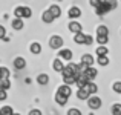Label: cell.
Listing matches in <instances>:
<instances>
[{"instance_id":"obj_33","label":"cell","mask_w":121,"mask_h":115,"mask_svg":"<svg viewBox=\"0 0 121 115\" xmlns=\"http://www.w3.org/2000/svg\"><path fill=\"white\" fill-rule=\"evenodd\" d=\"M9 69L8 68H0V78H9Z\"/></svg>"},{"instance_id":"obj_14","label":"cell","mask_w":121,"mask_h":115,"mask_svg":"<svg viewBox=\"0 0 121 115\" xmlns=\"http://www.w3.org/2000/svg\"><path fill=\"white\" fill-rule=\"evenodd\" d=\"M84 88H86V91H87L91 95H95L98 92V86H97V83H94V81H89Z\"/></svg>"},{"instance_id":"obj_10","label":"cell","mask_w":121,"mask_h":115,"mask_svg":"<svg viewBox=\"0 0 121 115\" xmlns=\"http://www.w3.org/2000/svg\"><path fill=\"white\" fill-rule=\"evenodd\" d=\"M11 26H12V29H15V31H22V29L25 28L23 18H17V17H15L14 20L11 22Z\"/></svg>"},{"instance_id":"obj_11","label":"cell","mask_w":121,"mask_h":115,"mask_svg":"<svg viewBox=\"0 0 121 115\" xmlns=\"http://www.w3.org/2000/svg\"><path fill=\"white\" fill-rule=\"evenodd\" d=\"M109 11H110V9L107 8V5H106L104 2H101L100 5L95 8V14H97V15H104V14H107Z\"/></svg>"},{"instance_id":"obj_18","label":"cell","mask_w":121,"mask_h":115,"mask_svg":"<svg viewBox=\"0 0 121 115\" xmlns=\"http://www.w3.org/2000/svg\"><path fill=\"white\" fill-rule=\"evenodd\" d=\"M89 97H91V94L86 91V88H80L77 91V98L78 100H87Z\"/></svg>"},{"instance_id":"obj_30","label":"cell","mask_w":121,"mask_h":115,"mask_svg":"<svg viewBox=\"0 0 121 115\" xmlns=\"http://www.w3.org/2000/svg\"><path fill=\"white\" fill-rule=\"evenodd\" d=\"M14 15H15L17 18H23V6H15Z\"/></svg>"},{"instance_id":"obj_23","label":"cell","mask_w":121,"mask_h":115,"mask_svg":"<svg viewBox=\"0 0 121 115\" xmlns=\"http://www.w3.org/2000/svg\"><path fill=\"white\" fill-rule=\"evenodd\" d=\"M0 89H3V91L11 89V81H9V78H0Z\"/></svg>"},{"instance_id":"obj_16","label":"cell","mask_w":121,"mask_h":115,"mask_svg":"<svg viewBox=\"0 0 121 115\" xmlns=\"http://www.w3.org/2000/svg\"><path fill=\"white\" fill-rule=\"evenodd\" d=\"M35 81L39 83L40 86H46L48 83H49V75H48V74H39Z\"/></svg>"},{"instance_id":"obj_7","label":"cell","mask_w":121,"mask_h":115,"mask_svg":"<svg viewBox=\"0 0 121 115\" xmlns=\"http://www.w3.org/2000/svg\"><path fill=\"white\" fill-rule=\"evenodd\" d=\"M68 28H69V31H71V32H74V34L81 32V29H83L81 23H78L77 20H71V22H69V25H68Z\"/></svg>"},{"instance_id":"obj_26","label":"cell","mask_w":121,"mask_h":115,"mask_svg":"<svg viewBox=\"0 0 121 115\" xmlns=\"http://www.w3.org/2000/svg\"><path fill=\"white\" fill-rule=\"evenodd\" d=\"M97 43L101 46H106L109 43V35H97Z\"/></svg>"},{"instance_id":"obj_1","label":"cell","mask_w":121,"mask_h":115,"mask_svg":"<svg viewBox=\"0 0 121 115\" xmlns=\"http://www.w3.org/2000/svg\"><path fill=\"white\" fill-rule=\"evenodd\" d=\"M87 106H89V109H92V111H98L103 106V101H101V98L97 97V95H91V97L87 98Z\"/></svg>"},{"instance_id":"obj_17","label":"cell","mask_w":121,"mask_h":115,"mask_svg":"<svg viewBox=\"0 0 121 115\" xmlns=\"http://www.w3.org/2000/svg\"><path fill=\"white\" fill-rule=\"evenodd\" d=\"M29 51H31V54H34V55H39V54L41 52V44L39 43V41H34V43H31Z\"/></svg>"},{"instance_id":"obj_41","label":"cell","mask_w":121,"mask_h":115,"mask_svg":"<svg viewBox=\"0 0 121 115\" xmlns=\"http://www.w3.org/2000/svg\"><path fill=\"white\" fill-rule=\"evenodd\" d=\"M12 115H22V114H17V112H14V114H12Z\"/></svg>"},{"instance_id":"obj_13","label":"cell","mask_w":121,"mask_h":115,"mask_svg":"<svg viewBox=\"0 0 121 115\" xmlns=\"http://www.w3.org/2000/svg\"><path fill=\"white\" fill-rule=\"evenodd\" d=\"M63 68H65V65H63V60H60L58 57H57V58L52 62V69H54L55 72H61Z\"/></svg>"},{"instance_id":"obj_37","label":"cell","mask_w":121,"mask_h":115,"mask_svg":"<svg viewBox=\"0 0 121 115\" xmlns=\"http://www.w3.org/2000/svg\"><path fill=\"white\" fill-rule=\"evenodd\" d=\"M6 98H8V92L3 91V89H0V101H5Z\"/></svg>"},{"instance_id":"obj_24","label":"cell","mask_w":121,"mask_h":115,"mask_svg":"<svg viewBox=\"0 0 121 115\" xmlns=\"http://www.w3.org/2000/svg\"><path fill=\"white\" fill-rule=\"evenodd\" d=\"M12 114H14L12 106H2L0 107V115H12Z\"/></svg>"},{"instance_id":"obj_32","label":"cell","mask_w":121,"mask_h":115,"mask_svg":"<svg viewBox=\"0 0 121 115\" xmlns=\"http://www.w3.org/2000/svg\"><path fill=\"white\" fill-rule=\"evenodd\" d=\"M32 15V9L29 6H23V18H29Z\"/></svg>"},{"instance_id":"obj_8","label":"cell","mask_w":121,"mask_h":115,"mask_svg":"<svg viewBox=\"0 0 121 115\" xmlns=\"http://www.w3.org/2000/svg\"><path fill=\"white\" fill-rule=\"evenodd\" d=\"M68 15H69V18H71V20H75V18H78L81 15V9L78 8V6H72V8H69Z\"/></svg>"},{"instance_id":"obj_19","label":"cell","mask_w":121,"mask_h":115,"mask_svg":"<svg viewBox=\"0 0 121 115\" xmlns=\"http://www.w3.org/2000/svg\"><path fill=\"white\" fill-rule=\"evenodd\" d=\"M54 100H55V103L58 104V106H66V103H68V98L63 97V95H60V94H55Z\"/></svg>"},{"instance_id":"obj_22","label":"cell","mask_w":121,"mask_h":115,"mask_svg":"<svg viewBox=\"0 0 121 115\" xmlns=\"http://www.w3.org/2000/svg\"><path fill=\"white\" fill-rule=\"evenodd\" d=\"M97 35H109V28L104 26V25L97 26Z\"/></svg>"},{"instance_id":"obj_20","label":"cell","mask_w":121,"mask_h":115,"mask_svg":"<svg viewBox=\"0 0 121 115\" xmlns=\"http://www.w3.org/2000/svg\"><path fill=\"white\" fill-rule=\"evenodd\" d=\"M95 54H97V57H103V55H109V49H107V46H98L97 51H95Z\"/></svg>"},{"instance_id":"obj_39","label":"cell","mask_w":121,"mask_h":115,"mask_svg":"<svg viewBox=\"0 0 121 115\" xmlns=\"http://www.w3.org/2000/svg\"><path fill=\"white\" fill-rule=\"evenodd\" d=\"M101 2H103V0H89V5H91L92 8H97V6L100 5Z\"/></svg>"},{"instance_id":"obj_12","label":"cell","mask_w":121,"mask_h":115,"mask_svg":"<svg viewBox=\"0 0 121 115\" xmlns=\"http://www.w3.org/2000/svg\"><path fill=\"white\" fill-rule=\"evenodd\" d=\"M48 11L52 14L54 18H57V17H60V15H61V8H60L58 5H51L49 8H48Z\"/></svg>"},{"instance_id":"obj_5","label":"cell","mask_w":121,"mask_h":115,"mask_svg":"<svg viewBox=\"0 0 121 115\" xmlns=\"http://www.w3.org/2000/svg\"><path fill=\"white\" fill-rule=\"evenodd\" d=\"M12 65H14V69H17V71H22V69L26 68V60H25L23 57H15L14 62H12Z\"/></svg>"},{"instance_id":"obj_34","label":"cell","mask_w":121,"mask_h":115,"mask_svg":"<svg viewBox=\"0 0 121 115\" xmlns=\"http://www.w3.org/2000/svg\"><path fill=\"white\" fill-rule=\"evenodd\" d=\"M112 89H113L115 94H121V81H115L112 84Z\"/></svg>"},{"instance_id":"obj_38","label":"cell","mask_w":121,"mask_h":115,"mask_svg":"<svg viewBox=\"0 0 121 115\" xmlns=\"http://www.w3.org/2000/svg\"><path fill=\"white\" fill-rule=\"evenodd\" d=\"M5 37H6V29L3 25H0V40H3Z\"/></svg>"},{"instance_id":"obj_40","label":"cell","mask_w":121,"mask_h":115,"mask_svg":"<svg viewBox=\"0 0 121 115\" xmlns=\"http://www.w3.org/2000/svg\"><path fill=\"white\" fill-rule=\"evenodd\" d=\"M28 115H43V114H41V111H40V109H31Z\"/></svg>"},{"instance_id":"obj_25","label":"cell","mask_w":121,"mask_h":115,"mask_svg":"<svg viewBox=\"0 0 121 115\" xmlns=\"http://www.w3.org/2000/svg\"><path fill=\"white\" fill-rule=\"evenodd\" d=\"M84 32H78V34H74V41L77 44H83L84 43Z\"/></svg>"},{"instance_id":"obj_31","label":"cell","mask_w":121,"mask_h":115,"mask_svg":"<svg viewBox=\"0 0 121 115\" xmlns=\"http://www.w3.org/2000/svg\"><path fill=\"white\" fill-rule=\"evenodd\" d=\"M104 3L107 5V8H109L110 11H112V9H115L117 5H118V2H117V0H104Z\"/></svg>"},{"instance_id":"obj_42","label":"cell","mask_w":121,"mask_h":115,"mask_svg":"<svg viewBox=\"0 0 121 115\" xmlns=\"http://www.w3.org/2000/svg\"><path fill=\"white\" fill-rule=\"evenodd\" d=\"M58 2H61V0H58Z\"/></svg>"},{"instance_id":"obj_6","label":"cell","mask_w":121,"mask_h":115,"mask_svg":"<svg viewBox=\"0 0 121 115\" xmlns=\"http://www.w3.org/2000/svg\"><path fill=\"white\" fill-rule=\"evenodd\" d=\"M87 83H89V80H87V77L83 74V72L77 74V78H75V84L78 86V89H80V88H84Z\"/></svg>"},{"instance_id":"obj_28","label":"cell","mask_w":121,"mask_h":115,"mask_svg":"<svg viewBox=\"0 0 121 115\" xmlns=\"http://www.w3.org/2000/svg\"><path fill=\"white\" fill-rule=\"evenodd\" d=\"M110 112H112V115H121V103L112 104V107H110Z\"/></svg>"},{"instance_id":"obj_3","label":"cell","mask_w":121,"mask_h":115,"mask_svg":"<svg viewBox=\"0 0 121 115\" xmlns=\"http://www.w3.org/2000/svg\"><path fill=\"white\" fill-rule=\"evenodd\" d=\"M58 57L60 60H66V62H72V58H74V54H72L71 49H66V48H61V49H58Z\"/></svg>"},{"instance_id":"obj_36","label":"cell","mask_w":121,"mask_h":115,"mask_svg":"<svg viewBox=\"0 0 121 115\" xmlns=\"http://www.w3.org/2000/svg\"><path fill=\"white\" fill-rule=\"evenodd\" d=\"M68 115H83L80 109H77V107H72V109L68 111Z\"/></svg>"},{"instance_id":"obj_21","label":"cell","mask_w":121,"mask_h":115,"mask_svg":"<svg viewBox=\"0 0 121 115\" xmlns=\"http://www.w3.org/2000/svg\"><path fill=\"white\" fill-rule=\"evenodd\" d=\"M41 20H43L44 23H52V22L55 20V18L52 17V14H51L49 11H44L43 14H41Z\"/></svg>"},{"instance_id":"obj_29","label":"cell","mask_w":121,"mask_h":115,"mask_svg":"<svg viewBox=\"0 0 121 115\" xmlns=\"http://www.w3.org/2000/svg\"><path fill=\"white\" fill-rule=\"evenodd\" d=\"M97 63H98L100 66H107V65H109V57H107V55L97 57Z\"/></svg>"},{"instance_id":"obj_27","label":"cell","mask_w":121,"mask_h":115,"mask_svg":"<svg viewBox=\"0 0 121 115\" xmlns=\"http://www.w3.org/2000/svg\"><path fill=\"white\" fill-rule=\"evenodd\" d=\"M75 78L77 75H71V77H63V84H68V86H74L75 84Z\"/></svg>"},{"instance_id":"obj_4","label":"cell","mask_w":121,"mask_h":115,"mask_svg":"<svg viewBox=\"0 0 121 115\" xmlns=\"http://www.w3.org/2000/svg\"><path fill=\"white\" fill-rule=\"evenodd\" d=\"M57 94H60V95H63V97L69 98L72 95V88H71V86H68V84H61V86H58V89H57Z\"/></svg>"},{"instance_id":"obj_15","label":"cell","mask_w":121,"mask_h":115,"mask_svg":"<svg viewBox=\"0 0 121 115\" xmlns=\"http://www.w3.org/2000/svg\"><path fill=\"white\" fill-rule=\"evenodd\" d=\"M94 62H95V58L91 55V54H84V55L81 57V62L80 63H83V65H86V66H92V65H94Z\"/></svg>"},{"instance_id":"obj_35","label":"cell","mask_w":121,"mask_h":115,"mask_svg":"<svg viewBox=\"0 0 121 115\" xmlns=\"http://www.w3.org/2000/svg\"><path fill=\"white\" fill-rule=\"evenodd\" d=\"M92 43H94V37L86 34V35H84V43H83V44H86V46H91Z\"/></svg>"},{"instance_id":"obj_2","label":"cell","mask_w":121,"mask_h":115,"mask_svg":"<svg viewBox=\"0 0 121 115\" xmlns=\"http://www.w3.org/2000/svg\"><path fill=\"white\" fill-rule=\"evenodd\" d=\"M63 43H65V41H63V38L60 35H52L49 38V48H51V49H55V51L61 49Z\"/></svg>"},{"instance_id":"obj_9","label":"cell","mask_w":121,"mask_h":115,"mask_svg":"<svg viewBox=\"0 0 121 115\" xmlns=\"http://www.w3.org/2000/svg\"><path fill=\"white\" fill-rule=\"evenodd\" d=\"M83 74H84L86 77H87V80H89V81H92L94 78H97V75H98V71L94 68V66H89V68L86 69V71L83 72Z\"/></svg>"}]
</instances>
